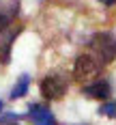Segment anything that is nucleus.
<instances>
[{
  "label": "nucleus",
  "instance_id": "nucleus-4",
  "mask_svg": "<svg viewBox=\"0 0 116 125\" xmlns=\"http://www.w3.org/2000/svg\"><path fill=\"white\" fill-rule=\"evenodd\" d=\"M22 32V26H15L13 30H4V32H0V62H9V56H11V45L13 41H15V37Z\"/></svg>",
  "mask_w": 116,
  "mask_h": 125
},
{
  "label": "nucleus",
  "instance_id": "nucleus-1",
  "mask_svg": "<svg viewBox=\"0 0 116 125\" xmlns=\"http://www.w3.org/2000/svg\"><path fill=\"white\" fill-rule=\"evenodd\" d=\"M88 50L97 61H101L103 65H110L112 61H116V39L107 32H97L90 37Z\"/></svg>",
  "mask_w": 116,
  "mask_h": 125
},
{
  "label": "nucleus",
  "instance_id": "nucleus-6",
  "mask_svg": "<svg viewBox=\"0 0 116 125\" xmlns=\"http://www.w3.org/2000/svg\"><path fill=\"white\" fill-rule=\"evenodd\" d=\"M84 93H86L88 97H92V99H107L112 91H110V84H107L105 80H99V82L88 84V86L84 88Z\"/></svg>",
  "mask_w": 116,
  "mask_h": 125
},
{
  "label": "nucleus",
  "instance_id": "nucleus-2",
  "mask_svg": "<svg viewBox=\"0 0 116 125\" xmlns=\"http://www.w3.org/2000/svg\"><path fill=\"white\" fill-rule=\"evenodd\" d=\"M101 69H103V62L97 61L92 54H80L75 61V67H73V78L77 82H88L101 73Z\"/></svg>",
  "mask_w": 116,
  "mask_h": 125
},
{
  "label": "nucleus",
  "instance_id": "nucleus-5",
  "mask_svg": "<svg viewBox=\"0 0 116 125\" xmlns=\"http://www.w3.org/2000/svg\"><path fill=\"white\" fill-rule=\"evenodd\" d=\"M28 116H30V121L35 125H56V119H54V114L45 108V106H30V110H28Z\"/></svg>",
  "mask_w": 116,
  "mask_h": 125
},
{
  "label": "nucleus",
  "instance_id": "nucleus-10",
  "mask_svg": "<svg viewBox=\"0 0 116 125\" xmlns=\"http://www.w3.org/2000/svg\"><path fill=\"white\" fill-rule=\"evenodd\" d=\"M99 2H103L105 7H112V4H116V0H99Z\"/></svg>",
  "mask_w": 116,
  "mask_h": 125
},
{
  "label": "nucleus",
  "instance_id": "nucleus-3",
  "mask_svg": "<svg viewBox=\"0 0 116 125\" xmlns=\"http://www.w3.org/2000/svg\"><path fill=\"white\" fill-rule=\"evenodd\" d=\"M64 93H67V80H64L62 75L52 73V75L41 80V95L45 99L56 101V99H60V97H64Z\"/></svg>",
  "mask_w": 116,
  "mask_h": 125
},
{
  "label": "nucleus",
  "instance_id": "nucleus-9",
  "mask_svg": "<svg viewBox=\"0 0 116 125\" xmlns=\"http://www.w3.org/2000/svg\"><path fill=\"white\" fill-rule=\"evenodd\" d=\"M101 114H105V116H116V104H107V106H103V108H101Z\"/></svg>",
  "mask_w": 116,
  "mask_h": 125
},
{
  "label": "nucleus",
  "instance_id": "nucleus-7",
  "mask_svg": "<svg viewBox=\"0 0 116 125\" xmlns=\"http://www.w3.org/2000/svg\"><path fill=\"white\" fill-rule=\"evenodd\" d=\"M15 15H17V2L13 0V7H9V9H4V11L0 13V32H4V30L13 24Z\"/></svg>",
  "mask_w": 116,
  "mask_h": 125
},
{
  "label": "nucleus",
  "instance_id": "nucleus-11",
  "mask_svg": "<svg viewBox=\"0 0 116 125\" xmlns=\"http://www.w3.org/2000/svg\"><path fill=\"white\" fill-rule=\"evenodd\" d=\"M0 110H2V104H0Z\"/></svg>",
  "mask_w": 116,
  "mask_h": 125
},
{
  "label": "nucleus",
  "instance_id": "nucleus-12",
  "mask_svg": "<svg viewBox=\"0 0 116 125\" xmlns=\"http://www.w3.org/2000/svg\"><path fill=\"white\" fill-rule=\"evenodd\" d=\"M13 125H17V123H13Z\"/></svg>",
  "mask_w": 116,
  "mask_h": 125
},
{
  "label": "nucleus",
  "instance_id": "nucleus-8",
  "mask_svg": "<svg viewBox=\"0 0 116 125\" xmlns=\"http://www.w3.org/2000/svg\"><path fill=\"white\" fill-rule=\"evenodd\" d=\"M28 84H30V78H28V75H22V78L17 80L15 88L11 91V99H19V97H24L26 91H28Z\"/></svg>",
  "mask_w": 116,
  "mask_h": 125
}]
</instances>
